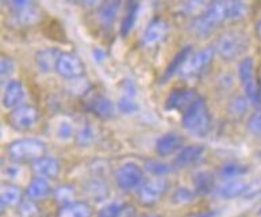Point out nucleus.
Listing matches in <instances>:
<instances>
[{
    "instance_id": "14",
    "label": "nucleus",
    "mask_w": 261,
    "mask_h": 217,
    "mask_svg": "<svg viewBox=\"0 0 261 217\" xmlns=\"http://www.w3.org/2000/svg\"><path fill=\"white\" fill-rule=\"evenodd\" d=\"M32 169L34 171L35 177H42V178L53 179L59 177L61 171V163L57 158L53 157H42L32 163Z\"/></svg>"
},
{
    "instance_id": "49",
    "label": "nucleus",
    "mask_w": 261,
    "mask_h": 217,
    "mask_svg": "<svg viewBox=\"0 0 261 217\" xmlns=\"http://www.w3.org/2000/svg\"><path fill=\"white\" fill-rule=\"evenodd\" d=\"M136 217H160V216H154V214H140V216Z\"/></svg>"
},
{
    "instance_id": "31",
    "label": "nucleus",
    "mask_w": 261,
    "mask_h": 217,
    "mask_svg": "<svg viewBox=\"0 0 261 217\" xmlns=\"http://www.w3.org/2000/svg\"><path fill=\"white\" fill-rule=\"evenodd\" d=\"M96 139V130L91 124H84L77 132H76V143L82 147H88L94 143Z\"/></svg>"
},
{
    "instance_id": "17",
    "label": "nucleus",
    "mask_w": 261,
    "mask_h": 217,
    "mask_svg": "<svg viewBox=\"0 0 261 217\" xmlns=\"http://www.w3.org/2000/svg\"><path fill=\"white\" fill-rule=\"evenodd\" d=\"M122 0H107L98 10V19L105 28H111L119 18Z\"/></svg>"
},
{
    "instance_id": "11",
    "label": "nucleus",
    "mask_w": 261,
    "mask_h": 217,
    "mask_svg": "<svg viewBox=\"0 0 261 217\" xmlns=\"http://www.w3.org/2000/svg\"><path fill=\"white\" fill-rule=\"evenodd\" d=\"M169 27L168 23L163 19H153L145 28L144 35H142V45L144 47L152 49V47L159 46L161 42H164L168 37Z\"/></svg>"
},
{
    "instance_id": "34",
    "label": "nucleus",
    "mask_w": 261,
    "mask_h": 217,
    "mask_svg": "<svg viewBox=\"0 0 261 217\" xmlns=\"http://www.w3.org/2000/svg\"><path fill=\"white\" fill-rule=\"evenodd\" d=\"M250 101L248 100V97L238 96L236 97L229 105V112L233 115L234 117H242L244 115L248 113V109H249Z\"/></svg>"
},
{
    "instance_id": "24",
    "label": "nucleus",
    "mask_w": 261,
    "mask_h": 217,
    "mask_svg": "<svg viewBox=\"0 0 261 217\" xmlns=\"http://www.w3.org/2000/svg\"><path fill=\"white\" fill-rule=\"evenodd\" d=\"M194 188H195V193L198 196H208V194L214 193L217 186H215L213 174L207 173V171H199L194 177Z\"/></svg>"
},
{
    "instance_id": "27",
    "label": "nucleus",
    "mask_w": 261,
    "mask_h": 217,
    "mask_svg": "<svg viewBox=\"0 0 261 217\" xmlns=\"http://www.w3.org/2000/svg\"><path fill=\"white\" fill-rule=\"evenodd\" d=\"M215 0H183L181 3V12L186 16H196L202 15L203 12L210 8V6Z\"/></svg>"
},
{
    "instance_id": "3",
    "label": "nucleus",
    "mask_w": 261,
    "mask_h": 217,
    "mask_svg": "<svg viewBox=\"0 0 261 217\" xmlns=\"http://www.w3.org/2000/svg\"><path fill=\"white\" fill-rule=\"evenodd\" d=\"M7 154L12 162L26 163L34 162L46 155V144L39 139L24 138L8 144Z\"/></svg>"
},
{
    "instance_id": "10",
    "label": "nucleus",
    "mask_w": 261,
    "mask_h": 217,
    "mask_svg": "<svg viewBox=\"0 0 261 217\" xmlns=\"http://www.w3.org/2000/svg\"><path fill=\"white\" fill-rule=\"evenodd\" d=\"M168 182L163 178H154L150 181H145L144 185L138 189V198L144 205H154L160 201L161 197L167 193Z\"/></svg>"
},
{
    "instance_id": "41",
    "label": "nucleus",
    "mask_w": 261,
    "mask_h": 217,
    "mask_svg": "<svg viewBox=\"0 0 261 217\" xmlns=\"http://www.w3.org/2000/svg\"><path fill=\"white\" fill-rule=\"evenodd\" d=\"M119 109H121L122 113L129 115V113H134L138 111V104H137L136 100H134V97L125 95V96L119 100Z\"/></svg>"
},
{
    "instance_id": "25",
    "label": "nucleus",
    "mask_w": 261,
    "mask_h": 217,
    "mask_svg": "<svg viewBox=\"0 0 261 217\" xmlns=\"http://www.w3.org/2000/svg\"><path fill=\"white\" fill-rule=\"evenodd\" d=\"M227 22L242 20L249 14V4L245 0H225Z\"/></svg>"
},
{
    "instance_id": "19",
    "label": "nucleus",
    "mask_w": 261,
    "mask_h": 217,
    "mask_svg": "<svg viewBox=\"0 0 261 217\" xmlns=\"http://www.w3.org/2000/svg\"><path fill=\"white\" fill-rule=\"evenodd\" d=\"M204 154V147L200 144H190L177 152L175 158V166L191 167L202 159Z\"/></svg>"
},
{
    "instance_id": "7",
    "label": "nucleus",
    "mask_w": 261,
    "mask_h": 217,
    "mask_svg": "<svg viewBox=\"0 0 261 217\" xmlns=\"http://www.w3.org/2000/svg\"><path fill=\"white\" fill-rule=\"evenodd\" d=\"M115 182L118 188L123 192H133V190L140 189L145 182L144 170L137 163H123L115 171Z\"/></svg>"
},
{
    "instance_id": "48",
    "label": "nucleus",
    "mask_w": 261,
    "mask_h": 217,
    "mask_svg": "<svg viewBox=\"0 0 261 217\" xmlns=\"http://www.w3.org/2000/svg\"><path fill=\"white\" fill-rule=\"evenodd\" d=\"M215 216H217V212H207V213H202L196 217H215Z\"/></svg>"
},
{
    "instance_id": "13",
    "label": "nucleus",
    "mask_w": 261,
    "mask_h": 217,
    "mask_svg": "<svg viewBox=\"0 0 261 217\" xmlns=\"http://www.w3.org/2000/svg\"><path fill=\"white\" fill-rule=\"evenodd\" d=\"M183 136L177 132H167L161 135L156 142V152L160 157H169V155L179 152L184 147Z\"/></svg>"
},
{
    "instance_id": "37",
    "label": "nucleus",
    "mask_w": 261,
    "mask_h": 217,
    "mask_svg": "<svg viewBox=\"0 0 261 217\" xmlns=\"http://www.w3.org/2000/svg\"><path fill=\"white\" fill-rule=\"evenodd\" d=\"M198 194L195 193V190L192 192L191 189H188V188H179V189L175 190V193H173V202L176 204H179V205H184V204H190L196 198Z\"/></svg>"
},
{
    "instance_id": "12",
    "label": "nucleus",
    "mask_w": 261,
    "mask_h": 217,
    "mask_svg": "<svg viewBox=\"0 0 261 217\" xmlns=\"http://www.w3.org/2000/svg\"><path fill=\"white\" fill-rule=\"evenodd\" d=\"M24 99H26V90H24L23 84L18 80H10L6 82L3 90V105L4 108L7 109H15L19 105L24 104Z\"/></svg>"
},
{
    "instance_id": "30",
    "label": "nucleus",
    "mask_w": 261,
    "mask_h": 217,
    "mask_svg": "<svg viewBox=\"0 0 261 217\" xmlns=\"http://www.w3.org/2000/svg\"><path fill=\"white\" fill-rule=\"evenodd\" d=\"M145 167H146V171L149 174H152L156 178H164L175 170V166H172L167 162H163V161H148Z\"/></svg>"
},
{
    "instance_id": "20",
    "label": "nucleus",
    "mask_w": 261,
    "mask_h": 217,
    "mask_svg": "<svg viewBox=\"0 0 261 217\" xmlns=\"http://www.w3.org/2000/svg\"><path fill=\"white\" fill-rule=\"evenodd\" d=\"M248 189V183L242 179H231L217 188L214 194L221 200H234V198L244 196Z\"/></svg>"
},
{
    "instance_id": "29",
    "label": "nucleus",
    "mask_w": 261,
    "mask_h": 217,
    "mask_svg": "<svg viewBox=\"0 0 261 217\" xmlns=\"http://www.w3.org/2000/svg\"><path fill=\"white\" fill-rule=\"evenodd\" d=\"M192 47L188 46V47H184L183 50L179 51V54L175 55V59L171 62V65L168 66L167 72L163 76V81H167L172 76H175V73H179L180 69H181V66L184 65V62L187 61V58L190 55L192 54Z\"/></svg>"
},
{
    "instance_id": "16",
    "label": "nucleus",
    "mask_w": 261,
    "mask_h": 217,
    "mask_svg": "<svg viewBox=\"0 0 261 217\" xmlns=\"http://www.w3.org/2000/svg\"><path fill=\"white\" fill-rule=\"evenodd\" d=\"M53 192L55 190L50 185V179L34 177L26 189V197L35 202L42 201V200H46L50 194H53Z\"/></svg>"
},
{
    "instance_id": "15",
    "label": "nucleus",
    "mask_w": 261,
    "mask_h": 217,
    "mask_svg": "<svg viewBox=\"0 0 261 217\" xmlns=\"http://www.w3.org/2000/svg\"><path fill=\"white\" fill-rule=\"evenodd\" d=\"M198 93L192 89H177L169 95L165 107L168 111H186L198 99Z\"/></svg>"
},
{
    "instance_id": "45",
    "label": "nucleus",
    "mask_w": 261,
    "mask_h": 217,
    "mask_svg": "<svg viewBox=\"0 0 261 217\" xmlns=\"http://www.w3.org/2000/svg\"><path fill=\"white\" fill-rule=\"evenodd\" d=\"M4 173H6V175H7L8 178H15L16 174L19 173V169L16 166V163H12V165H10V166L4 170Z\"/></svg>"
},
{
    "instance_id": "46",
    "label": "nucleus",
    "mask_w": 261,
    "mask_h": 217,
    "mask_svg": "<svg viewBox=\"0 0 261 217\" xmlns=\"http://www.w3.org/2000/svg\"><path fill=\"white\" fill-rule=\"evenodd\" d=\"M94 54H95V58H96V61L98 62H101V58L106 59V53H103L101 50H95Z\"/></svg>"
},
{
    "instance_id": "43",
    "label": "nucleus",
    "mask_w": 261,
    "mask_h": 217,
    "mask_svg": "<svg viewBox=\"0 0 261 217\" xmlns=\"http://www.w3.org/2000/svg\"><path fill=\"white\" fill-rule=\"evenodd\" d=\"M248 128L253 135L261 138V111L257 113H254L253 116L250 117L249 123H248Z\"/></svg>"
},
{
    "instance_id": "51",
    "label": "nucleus",
    "mask_w": 261,
    "mask_h": 217,
    "mask_svg": "<svg viewBox=\"0 0 261 217\" xmlns=\"http://www.w3.org/2000/svg\"><path fill=\"white\" fill-rule=\"evenodd\" d=\"M260 157H261V152H260Z\"/></svg>"
},
{
    "instance_id": "36",
    "label": "nucleus",
    "mask_w": 261,
    "mask_h": 217,
    "mask_svg": "<svg viewBox=\"0 0 261 217\" xmlns=\"http://www.w3.org/2000/svg\"><path fill=\"white\" fill-rule=\"evenodd\" d=\"M15 61L7 55H3L2 59H0V78H2V82L10 81L12 80L11 76L15 73Z\"/></svg>"
},
{
    "instance_id": "5",
    "label": "nucleus",
    "mask_w": 261,
    "mask_h": 217,
    "mask_svg": "<svg viewBox=\"0 0 261 217\" xmlns=\"http://www.w3.org/2000/svg\"><path fill=\"white\" fill-rule=\"evenodd\" d=\"M238 77L242 84L245 96L250 101L252 105L261 104V89L258 85L257 77H256V68H254V61L249 57L241 59L240 66H238Z\"/></svg>"
},
{
    "instance_id": "4",
    "label": "nucleus",
    "mask_w": 261,
    "mask_h": 217,
    "mask_svg": "<svg viewBox=\"0 0 261 217\" xmlns=\"http://www.w3.org/2000/svg\"><path fill=\"white\" fill-rule=\"evenodd\" d=\"M248 49V38L240 31H227L215 43V51L219 58L226 62L238 59Z\"/></svg>"
},
{
    "instance_id": "21",
    "label": "nucleus",
    "mask_w": 261,
    "mask_h": 217,
    "mask_svg": "<svg viewBox=\"0 0 261 217\" xmlns=\"http://www.w3.org/2000/svg\"><path fill=\"white\" fill-rule=\"evenodd\" d=\"M61 51L53 47H46L42 50L37 51L35 54V64L42 73H50L56 70L57 61H59Z\"/></svg>"
},
{
    "instance_id": "42",
    "label": "nucleus",
    "mask_w": 261,
    "mask_h": 217,
    "mask_svg": "<svg viewBox=\"0 0 261 217\" xmlns=\"http://www.w3.org/2000/svg\"><path fill=\"white\" fill-rule=\"evenodd\" d=\"M34 2L35 0H4V4L11 12H18L20 10L34 6Z\"/></svg>"
},
{
    "instance_id": "47",
    "label": "nucleus",
    "mask_w": 261,
    "mask_h": 217,
    "mask_svg": "<svg viewBox=\"0 0 261 217\" xmlns=\"http://www.w3.org/2000/svg\"><path fill=\"white\" fill-rule=\"evenodd\" d=\"M256 34H257L258 39L261 41V18L257 20V24H256Z\"/></svg>"
},
{
    "instance_id": "8",
    "label": "nucleus",
    "mask_w": 261,
    "mask_h": 217,
    "mask_svg": "<svg viewBox=\"0 0 261 217\" xmlns=\"http://www.w3.org/2000/svg\"><path fill=\"white\" fill-rule=\"evenodd\" d=\"M10 124L16 131H29L38 123L39 113L34 105L22 104L10 112Z\"/></svg>"
},
{
    "instance_id": "9",
    "label": "nucleus",
    "mask_w": 261,
    "mask_h": 217,
    "mask_svg": "<svg viewBox=\"0 0 261 217\" xmlns=\"http://www.w3.org/2000/svg\"><path fill=\"white\" fill-rule=\"evenodd\" d=\"M56 72L65 80H77V78L83 77L86 68H84L82 59L76 54L61 53L59 61H57V66H56Z\"/></svg>"
},
{
    "instance_id": "40",
    "label": "nucleus",
    "mask_w": 261,
    "mask_h": 217,
    "mask_svg": "<svg viewBox=\"0 0 261 217\" xmlns=\"http://www.w3.org/2000/svg\"><path fill=\"white\" fill-rule=\"evenodd\" d=\"M137 14H138V4H133V7L130 8L129 14L126 15L123 23H122V34L127 35L130 33V30L133 28L134 23H136Z\"/></svg>"
},
{
    "instance_id": "50",
    "label": "nucleus",
    "mask_w": 261,
    "mask_h": 217,
    "mask_svg": "<svg viewBox=\"0 0 261 217\" xmlns=\"http://www.w3.org/2000/svg\"><path fill=\"white\" fill-rule=\"evenodd\" d=\"M258 212H260V214H261V208H260V210H258Z\"/></svg>"
},
{
    "instance_id": "33",
    "label": "nucleus",
    "mask_w": 261,
    "mask_h": 217,
    "mask_svg": "<svg viewBox=\"0 0 261 217\" xmlns=\"http://www.w3.org/2000/svg\"><path fill=\"white\" fill-rule=\"evenodd\" d=\"M74 194L76 192H74L73 186L63 185L53 192V198L60 206H64L74 201Z\"/></svg>"
},
{
    "instance_id": "32",
    "label": "nucleus",
    "mask_w": 261,
    "mask_h": 217,
    "mask_svg": "<svg viewBox=\"0 0 261 217\" xmlns=\"http://www.w3.org/2000/svg\"><path fill=\"white\" fill-rule=\"evenodd\" d=\"M127 210V205L122 201L109 202L98 212V217H123Z\"/></svg>"
},
{
    "instance_id": "22",
    "label": "nucleus",
    "mask_w": 261,
    "mask_h": 217,
    "mask_svg": "<svg viewBox=\"0 0 261 217\" xmlns=\"http://www.w3.org/2000/svg\"><path fill=\"white\" fill-rule=\"evenodd\" d=\"M22 190L18 186L12 185V183H4L0 190V205L2 210H7L14 206H19L22 202Z\"/></svg>"
},
{
    "instance_id": "1",
    "label": "nucleus",
    "mask_w": 261,
    "mask_h": 217,
    "mask_svg": "<svg viewBox=\"0 0 261 217\" xmlns=\"http://www.w3.org/2000/svg\"><path fill=\"white\" fill-rule=\"evenodd\" d=\"M181 126L191 135L196 138H204L210 132L211 116L204 99L198 97L183 112Z\"/></svg>"
},
{
    "instance_id": "39",
    "label": "nucleus",
    "mask_w": 261,
    "mask_h": 217,
    "mask_svg": "<svg viewBox=\"0 0 261 217\" xmlns=\"http://www.w3.org/2000/svg\"><path fill=\"white\" fill-rule=\"evenodd\" d=\"M76 130H74V126L70 121L64 120L59 124L57 127V136H59L61 140H69L72 139L73 136H76Z\"/></svg>"
},
{
    "instance_id": "26",
    "label": "nucleus",
    "mask_w": 261,
    "mask_h": 217,
    "mask_svg": "<svg viewBox=\"0 0 261 217\" xmlns=\"http://www.w3.org/2000/svg\"><path fill=\"white\" fill-rule=\"evenodd\" d=\"M92 209L87 202L73 201L68 205L60 206L59 217H91Z\"/></svg>"
},
{
    "instance_id": "44",
    "label": "nucleus",
    "mask_w": 261,
    "mask_h": 217,
    "mask_svg": "<svg viewBox=\"0 0 261 217\" xmlns=\"http://www.w3.org/2000/svg\"><path fill=\"white\" fill-rule=\"evenodd\" d=\"M107 0H79L84 10H99Z\"/></svg>"
},
{
    "instance_id": "38",
    "label": "nucleus",
    "mask_w": 261,
    "mask_h": 217,
    "mask_svg": "<svg viewBox=\"0 0 261 217\" xmlns=\"http://www.w3.org/2000/svg\"><path fill=\"white\" fill-rule=\"evenodd\" d=\"M18 214L19 217H39V208L35 201L28 198L26 201L20 202L18 206Z\"/></svg>"
},
{
    "instance_id": "28",
    "label": "nucleus",
    "mask_w": 261,
    "mask_h": 217,
    "mask_svg": "<svg viewBox=\"0 0 261 217\" xmlns=\"http://www.w3.org/2000/svg\"><path fill=\"white\" fill-rule=\"evenodd\" d=\"M248 166L242 165L238 162H230L225 163L221 169H219V177L225 181H231V179H238L241 175L248 173Z\"/></svg>"
},
{
    "instance_id": "6",
    "label": "nucleus",
    "mask_w": 261,
    "mask_h": 217,
    "mask_svg": "<svg viewBox=\"0 0 261 217\" xmlns=\"http://www.w3.org/2000/svg\"><path fill=\"white\" fill-rule=\"evenodd\" d=\"M215 55H217L215 46L204 47L202 50L196 51V53L190 55L187 61L184 62V65L181 66L179 74L183 78L198 77L213 64Z\"/></svg>"
},
{
    "instance_id": "35",
    "label": "nucleus",
    "mask_w": 261,
    "mask_h": 217,
    "mask_svg": "<svg viewBox=\"0 0 261 217\" xmlns=\"http://www.w3.org/2000/svg\"><path fill=\"white\" fill-rule=\"evenodd\" d=\"M86 192L87 194H90V197L95 198V200H100L105 198L109 189L106 186L105 182H101L100 179H94L86 185Z\"/></svg>"
},
{
    "instance_id": "18",
    "label": "nucleus",
    "mask_w": 261,
    "mask_h": 217,
    "mask_svg": "<svg viewBox=\"0 0 261 217\" xmlns=\"http://www.w3.org/2000/svg\"><path fill=\"white\" fill-rule=\"evenodd\" d=\"M42 19V14L35 6L24 8L18 12H12V26L16 28H29L39 23Z\"/></svg>"
},
{
    "instance_id": "23",
    "label": "nucleus",
    "mask_w": 261,
    "mask_h": 217,
    "mask_svg": "<svg viewBox=\"0 0 261 217\" xmlns=\"http://www.w3.org/2000/svg\"><path fill=\"white\" fill-rule=\"evenodd\" d=\"M88 109L100 119H111L115 116V107L113 101L105 96L94 97L88 104Z\"/></svg>"
},
{
    "instance_id": "2",
    "label": "nucleus",
    "mask_w": 261,
    "mask_h": 217,
    "mask_svg": "<svg viewBox=\"0 0 261 217\" xmlns=\"http://www.w3.org/2000/svg\"><path fill=\"white\" fill-rule=\"evenodd\" d=\"M225 22H227L225 0H215L210 8L203 12L202 15L194 18L191 31L198 38L204 39L214 34V31Z\"/></svg>"
}]
</instances>
